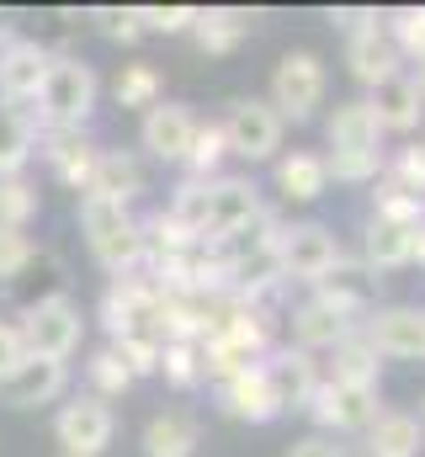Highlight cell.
Segmentation results:
<instances>
[{
    "label": "cell",
    "mask_w": 425,
    "mask_h": 457,
    "mask_svg": "<svg viewBox=\"0 0 425 457\" xmlns=\"http://www.w3.org/2000/svg\"><path fill=\"white\" fill-rule=\"evenodd\" d=\"M367 442V457H421L425 447V426L421 415H410V410H383L367 431H362Z\"/></svg>",
    "instance_id": "cell-23"
},
{
    "label": "cell",
    "mask_w": 425,
    "mask_h": 457,
    "mask_svg": "<svg viewBox=\"0 0 425 457\" xmlns=\"http://www.w3.org/2000/svg\"><path fill=\"white\" fill-rule=\"evenodd\" d=\"M21 330V345L27 356H48V361H70L80 351V336H86V320H80V303L70 293H43L21 309L16 320Z\"/></svg>",
    "instance_id": "cell-5"
},
{
    "label": "cell",
    "mask_w": 425,
    "mask_h": 457,
    "mask_svg": "<svg viewBox=\"0 0 425 457\" xmlns=\"http://www.w3.org/2000/svg\"><path fill=\"white\" fill-rule=\"evenodd\" d=\"M324 91H329V70L324 59L309 54V48H293L277 59V75H271V112L282 122H309V117L324 107Z\"/></svg>",
    "instance_id": "cell-6"
},
{
    "label": "cell",
    "mask_w": 425,
    "mask_h": 457,
    "mask_svg": "<svg viewBox=\"0 0 425 457\" xmlns=\"http://www.w3.org/2000/svg\"><path fill=\"white\" fill-rule=\"evenodd\" d=\"M192 138H197V117H192V107H181V102H154L144 112V122H138V144L154 160H165V165H187Z\"/></svg>",
    "instance_id": "cell-11"
},
{
    "label": "cell",
    "mask_w": 425,
    "mask_h": 457,
    "mask_svg": "<svg viewBox=\"0 0 425 457\" xmlns=\"http://www.w3.org/2000/svg\"><path fill=\"white\" fill-rule=\"evenodd\" d=\"M138 192H144V165H138L128 149H102V154H96V170H91L86 197H102V203L128 208Z\"/></svg>",
    "instance_id": "cell-22"
},
{
    "label": "cell",
    "mask_w": 425,
    "mask_h": 457,
    "mask_svg": "<svg viewBox=\"0 0 425 457\" xmlns=\"http://www.w3.org/2000/svg\"><path fill=\"white\" fill-rule=\"evenodd\" d=\"M356 330V320H346L335 303H324V298H309V303H298L293 309V341H298V351H335V345L346 341Z\"/></svg>",
    "instance_id": "cell-20"
},
{
    "label": "cell",
    "mask_w": 425,
    "mask_h": 457,
    "mask_svg": "<svg viewBox=\"0 0 425 457\" xmlns=\"http://www.w3.org/2000/svg\"><path fill=\"white\" fill-rule=\"evenodd\" d=\"M383 181L425 203V144H410V149H399L394 160H383Z\"/></svg>",
    "instance_id": "cell-35"
},
{
    "label": "cell",
    "mask_w": 425,
    "mask_h": 457,
    "mask_svg": "<svg viewBox=\"0 0 425 457\" xmlns=\"http://www.w3.org/2000/svg\"><path fill=\"white\" fill-rule=\"evenodd\" d=\"M171 213L197 234V245H234V239H250L255 228L266 224L271 208L261 203L250 176H212V181L187 176L176 187Z\"/></svg>",
    "instance_id": "cell-1"
},
{
    "label": "cell",
    "mask_w": 425,
    "mask_h": 457,
    "mask_svg": "<svg viewBox=\"0 0 425 457\" xmlns=\"http://www.w3.org/2000/svg\"><path fill=\"white\" fill-rule=\"evenodd\" d=\"M64 388H70V367H64V361L27 356V361L0 383V399H5L11 410H38V404H54Z\"/></svg>",
    "instance_id": "cell-16"
},
{
    "label": "cell",
    "mask_w": 425,
    "mask_h": 457,
    "mask_svg": "<svg viewBox=\"0 0 425 457\" xmlns=\"http://www.w3.org/2000/svg\"><path fill=\"white\" fill-rule=\"evenodd\" d=\"M80 234L112 277H128L144 266V228L128 208L102 203V197H80Z\"/></svg>",
    "instance_id": "cell-4"
},
{
    "label": "cell",
    "mask_w": 425,
    "mask_h": 457,
    "mask_svg": "<svg viewBox=\"0 0 425 457\" xmlns=\"http://www.w3.org/2000/svg\"><path fill=\"white\" fill-rule=\"evenodd\" d=\"M288 457H346V447H340L335 436H319V431H309V436H298V442L288 447Z\"/></svg>",
    "instance_id": "cell-42"
},
{
    "label": "cell",
    "mask_w": 425,
    "mask_h": 457,
    "mask_svg": "<svg viewBox=\"0 0 425 457\" xmlns=\"http://www.w3.org/2000/svg\"><path fill=\"white\" fill-rule=\"evenodd\" d=\"M38 213V187L27 176H0V228H27Z\"/></svg>",
    "instance_id": "cell-31"
},
{
    "label": "cell",
    "mask_w": 425,
    "mask_h": 457,
    "mask_svg": "<svg viewBox=\"0 0 425 457\" xmlns=\"http://www.w3.org/2000/svg\"><path fill=\"white\" fill-rule=\"evenodd\" d=\"M324 144H329V154H383V128H378L372 107H367V96L340 102V107L329 112Z\"/></svg>",
    "instance_id": "cell-19"
},
{
    "label": "cell",
    "mask_w": 425,
    "mask_h": 457,
    "mask_svg": "<svg viewBox=\"0 0 425 457\" xmlns=\"http://www.w3.org/2000/svg\"><path fill=\"white\" fill-rule=\"evenodd\" d=\"M197 43H203V54L212 59H223V54H234L245 37H250V16L245 11H234V5H212V11H197Z\"/></svg>",
    "instance_id": "cell-28"
},
{
    "label": "cell",
    "mask_w": 425,
    "mask_h": 457,
    "mask_svg": "<svg viewBox=\"0 0 425 457\" xmlns=\"http://www.w3.org/2000/svg\"><path fill=\"white\" fill-rule=\"evenodd\" d=\"M138 27L144 32H165V37L192 32L197 27V5H138Z\"/></svg>",
    "instance_id": "cell-38"
},
{
    "label": "cell",
    "mask_w": 425,
    "mask_h": 457,
    "mask_svg": "<svg viewBox=\"0 0 425 457\" xmlns=\"http://www.w3.org/2000/svg\"><path fill=\"white\" fill-rule=\"evenodd\" d=\"M324 187H329L324 154H309V149L277 154V192H282V203H319Z\"/></svg>",
    "instance_id": "cell-24"
},
{
    "label": "cell",
    "mask_w": 425,
    "mask_h": 457,
    "mask_svg": "<svg viewBox=\"0 0 425 457\" xmlns=\"http://www.w3.org/2000/svg\"><path fill=\"white\" fill-rule=\"evenodd\" d=\"M38 144H48L43 154H48V170L64 181V187H75V192H86L91 187V170H96V144L86 138V128L80 133H38Z\"/></svg>",
    "instance_id": "cell-21"
},
{
    "label": "cell",
    "mask_w": 425,
    "mask_h": 457,
    "mask_svg": "<svg viewBox=\"0 0 425 457\" xmlns=\"http://www.w3.org/2000/svg\"><path fill=\"white\" fill-rule=\"evenodd\" d=\"M415 261L425 266V228H421V245H415Z\"/></svg>",
    "instance_id": "cell-44"
},
{
    "label": "cell",
    "mask_w": 425,
    "mask_h": 457,
    "mask_svg": "<svg viewBox=\"0 0 425 457\" xmlns=\"http://www.w3.org/2000/svg\"><path fill=\"white\" fill-rule=\"evenodd\" d=\"M48 64H54V59H48L43 43H32V37H11V43L0 48V102H5V107L38 102Z\"/></svg>",
    "instance_id": "cell-14"
},
{
    "label": "cell",
    "mask_w": 425,
    "mask_h": 457,
    "mask_svg": "<svg viewBox=\"0 0 425 457\" xmlns=\"http://www.w3.org/2000/svg\"><path fill=\"white\" fill-rule=\"evenodd\" d=\"M38 261V245L27 228H0V282H16Z\"/></svg>",
    "instance_id": "cell-37"
},
{
    "label": "cell",
    "mask_w": 425,
    "mask_h": 457,
    "mask_svg": "<svg viewBox=\"0 0 425 457\" xmlns=\"http://www.w3.org/2000/svg\"><path fill=\"white\" fill-rule=\"evenodd\" d=\"M86 372H91V394H96V399H117V394L133 388V372H128V361H122L112 345L86 361Z\"/></svg>",
    "instance_id": "cell-33"
},
{
    "label": "cell",
    "mask_w": 425,
    "mask_h": 457,
    "mask_svg": "<svg viewBox=\"0 0 425 457\" xmlns=\"http://www.w3.org/2000/svg\"><path fill=\"white\" fill-rule=\"evenodd\" d=\"M96 70L86 59H54L48 75H43V91H38V117L48 133H80L91 112H96Z\"/></svg>",
    "instance_id": "cell-2"
},
{
    "label": "cell",
    "mask_w": 425,
    "mask_h": 457,
    "mask_svg": "<svg viewBox=\"0 0 425 457\" xmlns=\"http://www.w3.org/2000/svg\"><path fill=\"white\" fill-rule=\"evenodd\" d=\"M421 426H425V399H421Z\"/></svg>",
    "instance_id": "cell-45"
},
{
    "label": "cell",
    "mask_w": 425,
    "mask_h": 457,
    "mask_svg": "<svg viewBox=\"0 0 425 457\" xmlns=\"http://www.w3.org/2000/svg\"><path fill=\"white\" fill-rule=\"evenodd\" d=\"M329 383H351V388H378V372H383V356L362 341V330H351L346 341L329 351Z\"/></svg>",
    "instance_id": "cell-27"
},
{
    "label": "cell",
    "mask_w": 425,
    "mask_h": 457,
    "mask_svg": "<svg viewBox=\"0 0 425 457\" xmlns=\"http://www.w3.org/2000/svg\"><path fill=\"white\" fill-rule=\"evenodd\" d=\"M415 86H421V96H425V59H421V70H415Z\"/></svg>",
    "instance_id": "cell-43"
},
{
    "label": "cell",
    "mask_w": 425,
    "mask_h": 457,
    "mask_svg": "<svg viewBox=\"0 0 425 457\" xmlns=\"http://www.w3.org/2000/svg\"><path fill=\"white\" fill-rule=\"evenodd\" d=\"M324 176L346 187H367L383 176V154H324Z\"/></svg>",
    "instance_id": "cell-36"
},
{
    "label": "cell",
    "mask_w": 425,
    "mask_h": 457,
    "mask_svg": "<svg viewBox=\"0 0 425 457\" xmlns=\"http://www.w3.org/2000/svg\"><path fill=\"white\" fill-rule=\"evenodd\" d=\"M160 372H165L171 388H197L203 383V351H197V341H171L160 351Z\"/></svg>",
    "instance_id": "cell-32"
},
{
    "label": "cell",
    "mask_w": 425,
    "mask_h": 457,
    "mask_svg": "<svg viewBox=\"0 0 425 457\" xmlns=\"http://www.w3.org/2000/svg\"><path fill=\"white\" fill-rule=\"evenodd\" d=\"M203 426L187 410H165L144 426V457H197Z\"/></svg>",
    "instance_id": "cell-25"
},
{
    "label": "cell",
    "mask_w": 425,
    "mask_h": 457,
    "mask_svg": "<svg viewBox=\"0 0 425 457\" xmlns=\"http://www.w3.org/2000/svg\"><path fill=\"white\" fill-rule=\"evenodd\" d=\"M271 255H277V271H282V282H329L340 266H346V250H340V239H335V228L319 224V219H304V224H282L277 228V245H271Z\"/></svg>",
    "instance_id": "cell-3"
},
{
    "label": "cell",
    "mask_w": 425,
    "mask_h": 457,
    "mask_svg": "<svg viewBox=\"0 0 425 457\" xmlns=\"http://www.w3.org/2000/svg\"><path fill=\"white\" fill-rule=\"evenodd\" d=\"M32 154H38V117L0 102V176H21Z\"/></svg>",
    "instance_id": "cell-26"
},
{
    "label": "cell",
    "mask_w": 425,
    "mask_h": 457,
    "mask_svg": "<svg viewBox=\"0 0 425 457\" xmlns=\"http://www.w3.org/2000/svg\"><path fill=\"white\" fill-rule=\"evenodd\" d=\"M362 341L378 356L394 361H425V309L421 303H388V309H367L356 320Z\"/></svg>",
    "instance_id": "cell-8"
},
{
    "label": "cell",
    "mask_w": 425,
    "mask_h": 457,
    "mask_svg": "<svg viewBox=\"0 0 425 457\" xmlns=\"http://www.w3.org/2000/svg\"><path fill=\"white\" fill-rule=\"evenodd\" d=\"M383 32H388V43L399 48V59H425V5H399V11H388L383 16Z\"/></svg>",
    "instance_id": "cell-29"
},
{
    "label": "cell",
    "mask_w": 425,
    "mask_h": 457,
    "mask_svg": "<svg viewBox=\"0 0 425 457\" xmlns=\"http://www.w3.org/2000/svg\"><path fill=\"white\" fill-rule=\"evenodd\" d=\"M218 410H223L229 420H245V426H271V420L282 415L277 388H271V378H266L261 361L245 367V372H234L229 383H218Z\"/></svg>",
    "instance_id": "cell-12"
},
{
    "label": "cell",
    "mask_w": 425,
    "mask_h": 457,
    "mask_svg": "<svg viewBox=\"0 0 425 457\" xmlns=\"http://www.w3.org/2000/svg\"><path fill=\"white\" fill-rule=\"evenodd\" d=\"M309 415H314L319 436H356V431H367L383 410H378V388H351V383H319L314 399H309Z\"/></svg>",
    "instance_id": "cell-10"
},
{
    "label": "cell",
    "mask_w": 425,
    "mask_h": 457,
    "mask_svg": "<svg viewBox=\"0 0 425 457\" xmlns=\"http://www.w3.org/2000/svg\"><path fill=\"white\" fill-rule=\"evenodd\" d=\"M346 64H351V75L372 91V86H383L388 75H399V48L388 43V32H383V16L372 11L362 27H351L346 32Z\"/></svg>",
    "instance_id": "cell-13"
},
{
    "label": "cell",
    "mask_w": 425,
    "mask_h": 457,
    "mask_svg": "<svg viewBox=\"0 0 425 457\" xmlns=\"http://www.w3.org/2000/svg\"><path fill=\"white\" fill-rule=\"evenodd\" d=\"M112 96H117V107H154L160 102V70L154 64H122L117 70V80H112Z\"/></svg>",
    "instance_id": "cell-30"
},
{
    "label": "cell",
    "mask_w": 425,
    "mask_h": 457,
    "mask_svg": "<svg viewBox=\"0 0 425 457\" xmlns=\"http://www.w3.org/2000/svg\"><path fill=\"white\" fill-rule=\"evenodd\" d=\"M367 107H372L383 133H415L425 117V96H421V86H415V75L399 70V75H388L383 86L367 91Z\"/></svg>",
    "instance_id": "cell-17"
},
{
    "label": "cell",
    "mask_w": 425,
    "mask_h": 457,
    "mask_svg": "<svg viewBox=\"0 0 425 457\" xmlns=\"http://www.w3.org/2000/svg\"><path fill=\"white\" fill-rule=\"evenodd\" d=\"M261 367H266V378H271V388H277V404H282V415H288V410H309L314 388L324 383L319 361L309 356V351H298V345H282V351H271Z\"/></svg>",
    "instance_id": "cell-15"
},
{
    "label": "cell",
    "mask_w": 425,
    "mask_h": 457,
    "mask_svg": "<svg viewBox=\"0 0 425 457\" xmlns=\"http://www.w3.org/2000/svg\"><path fill=\"white\" fill-rule=\"evenodd\" d=\"M21 361H27V345H21V330H16L11 320H0V383H5V378H11V372L21 367Z\"/></svg>",
    "instance_id": "cell-41"
},
{
    "label": "cell",
    "mask_w": 425,
    "mask_h": 457,
    "mask_svg": "<svg viewBox=\"0 0 425 457\" xmlns=\"http://www.w3.org/2000/svg\"><path fill=\"white\" fill-rule=\"evenodd\" d=\"M218 128H223L229 154H239V160H250V165L277 160L282 133H288V122L271 112V102H261V96H239V102H229V112H223Z\"/></svg>",
    "instance_id": "cell-7"
},
{
    "label": "cell",
    "mask_w": 425,
    "mask_h": 457,
    "mask_svg": "<svg viewBox=\"0 0 425 457\" xmlns=\"http://www.w3.org/2000/svg\"><path fill=\"white\" fill-rule=\"evenodd\" d=\"M54 436H59L64 457H102L112 447V436H117V415H112V404L96 399V394H75L54 415Z\"/></svg>",
    "instance_id": "cell-9"
},
{
    "label": "cell",
    "mask_w": 425,
    "mask_h": 457,
    "mask_svg": "<svg viewBox=\"0 0 425 457\" xmlns=\"http://www.w3.org/2000/svg\"><path fill=\"white\" fill-rule=\"evenodd\" d=\"M425 224H404V219H383L372 213L367 234H362V255L372 271H399V266H415V245H421Z\"/></svg>",
    "instance_id": "cell-18"
},
{
    "label": "cell",
    "mask_w": 425,
    "mask_h": 457,
    "mask_svg": "<svg viewBox=\"0 0 425 457\" xmlns=\"http://www.w3.org/2000/svg\"><path fill=\"white\" fill-rule=\"evenodd\" d=\"M112 351L128 361V372L133 378H149V372H160V341H112Z\"/></svg>",
    "instance_id": "cell-40"
},
{
    "label": "cell",
    "mask_w": 425,
    "mask_h": 457,
    "mask_svg": "<svg viewBox=\"0 0 425 457\" xmlns=\"http://www.w3.org/2000/svg\"><path fill=\"white\" fill-rule=\"evenodd\" d=\"M223 154H229V144H223V128H218V122H197V138H192L187 170H192L197 181H212V176H218V165H223Z\"/></svg>",
    "instance_id": "cell-34"
},
{
    "label": "cell",
    "mask_w": 425,
    "mask_h": 457,
    "mask_svg": "<svg viewBox=\"0 0 425 457\" xmlns=\"http://www.w3.org/2000/svg\"><path fill=\"white\" fill-rule=\"evenodd\" d=\"M91 21L102 27V37H112V43H138V37H144V27H138V5H96Z\"/></svg>",
    "instance_id": "cell-39"
}]
</instances>
